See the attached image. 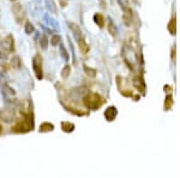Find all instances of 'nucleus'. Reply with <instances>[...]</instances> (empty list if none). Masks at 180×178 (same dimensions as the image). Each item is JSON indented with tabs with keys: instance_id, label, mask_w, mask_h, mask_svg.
I'll list each match as a JSON object with an SVG mask.
<instances>
[{
	"instance_id": "obj_20",
	"label": "nucleus",
	"mask_w": 180,
	"mask_h": 178,
	"mask_svg": "<svg viewBox=\"0 0 180 178\" xmlns=\"http://www.w3.org/2000/svg\"><path fill=\"white\" fill-rule=\"evenodd\" d=\"M50 42H52V45H53V46H56V45H59V42H61V39H60L59 35H54L53 37H52Z\"/></svg>"
},
{
	"instance_id": "obj_2",
	"label": "nucleus",
	"mask_w": 180,
	"mask_h": 178,
	"mask_svg": "<svg viewBox=\"0 0 180 178\" xmlns=\"http://www.w3.org/2000/svg\"><path fill=\"white\" fill-rule=\"evenodd\" d=\"M33 67H34V71L35 75H36V78L37 79H42L43 77V72H42V58L41 55L36 54L33 59Z\"/></svg>"
},
{
	"instance_id": "obj_7",
	"label": "nucleus",
	"mask_w": 180,
	"mask_h": 178,
	"mask_svg": "<svg viewBox=\"0 0 180 178\" xmlns=\"http://www.w3.org/2000/svg\"><path fill=\"white\" fill-rule=\"evenodd\" d=\"M68 27H70V29L72 30V33L74 34V36H76L77 39L82 37V30H80V28H79L78 24H76V23H73V22H70Z\"/></svg>"
},
{
	"instance_id": "obj_10",
	"label": "nucleus",
	"mask_w": 180,
	"mask_h": 178,
	"mask_svg": "<svg viewBox=\"0 0 180 178\" xmlns=\"http://www.w3.org/2000/svg\"><path fill=\"white\" fill-rule=\"evenodd\" d=\"M11 66L15 70H19L21 66H22V61H21V58L18 55H15L12 59H11Z\"/></svg>"
},
{
	"instance_id": "obj_15",
	"label": "nucleus",
	"mask_w": 180,
	"mask_h": 178,
	"mask_svg": "<svg viewBox=\"0 0 180 178\" xmlns=\"http://www.w3.org/2000/svg\"><path fill=\"white\" fill-rule=\"evenodd\" d=\"M173 105V97L172 95H168L166 97V100H165V110L168 111V110H171V107Z\"/></svg>"
},
{
	"instance_id": "obj_23",
	"label": "nucleus",
	"mask_w": 180,
	"mask_h": 178,
	"mask_svg": "<svg viewBox=\"0 0 180 178\" xmlns=\"http://www.w3.org/2000/svg\"><path fill=\"white\" fill-rule=\"evenodd\" d=\"M0 133H1V125H0Z\"/></svg>"
},
{
	"instance_id": "obj_17",
	"label": "nucleus",
	"mask_w": 180,
	"mask_h": 178,
	"mask_svg": "<svg viewBox=\"0 0 180 178\" xmlns=\"http://www.w3.org/2000/svg\"><path fill=\"white\" fill-rule=\"evenodd\" d=\"M83 67H84V71H85V73L88 75V76H90V77H95L96 76V71L94 70V69L89 67L88 65H84Z\"/></svg>"
},
{
	"instance_id": "obj_1",
	"label": "nucleus",
	"mask_w": 180,
	"mask_h": 178,
	"mask_svg": "<svg viewBox=\"0 0 180 178\" xmlns=\"http://www.w3.org/2000/svg\"><path fill=\"white\" fill-rule=\"evenodd\" d=\"M83 102H84V106L86 108H90V110H97L98 107H101L103 105L104 100H103V97L101 95H98L96 93H90V94L84 96Z\"/></svg>"
},
{
	"instance_id": "obj_13",
	"label": "nucleus",
	"mask_w": 180,
	"mask_h": 178,
	"mask_svg": "<svg viewBox=\"0 0 180 178\" xmlns=\"http://www.w3.org/2000/svg\"><path fill=\"white\" fill-rule=\"evenodd\" d=\"M108 33L111 34L112 36H115L118 33V28L115 27V24L112 22V21H108Z\"/></svg>"
},
{
	"instance_id": "obj_19",
	"label": "nucleus",
	"mask_w": 180,
	"mask_h": 178,
	"mask_svg": "<svg viewBox=\"0 0 180 178\" xmlns=\"http://www.w3.org/2000/svg\"><path fill=\"white\" fill-rule=\"evenodd\" d=\"M25 33L29 34V35L34 33V25L31 24L30 22H27V23H25Z\"/></svg>"
},
{
	"instance_id": "obj_11",
	"label": "nucleus",
	"mask_w": 180,
	"mask_h": 178,
	"mask_svg": "<svg viewBox=\"0 0 180 178\" xmlns=\"http://www.w3.org/2000/svg\"><path fill=\"white\" fill-rule=\"evenodd\" d=\"M61 128L65 133H72L73 129H74V124L73 123H70V122H64L61 124Z\"/></svg>"
},
{
	"instance_id": "obj_6",
	"label": "nucleus",
	"mask_w": 180,
	"mask_h": 178,
	"mask_svg": "<svg viewBox=\"0 0 180 178\" xmlns=\"http://www.w3.org/2000/svg\"><path fill=\"white\" fill-rule=\"evenodd\" d=\"M117 114H118V111H117V108H115L114 106H111V107H108L106 112H104V117H106L107 120H109V122H112V120L115 119V117H117Z\"/></svg>"
},
{
	"instance_id": "obj_16",
	"label": "nucleus",
	"mask_w": 180,
	"mask_h": 178,
	"mask_svg": "<svg viewBox=\"0 0 180 178\" xmlns=\"http://www.w3.org/2000/svg\"><path fill=\"white\" fill-rule=\"evenodd\" d=\"M168 30L172 35H175V18H172L169 24H168Z\"/></svg>"
},
{
	"instance_id": "obj_8",
	"label": "nucleus",
	"mask_w": 180,
	"mask_h": 178,
	"mask_svg": "<svg viewBox=\"0 0 180 178\" xmlns=\"http://www.w3.org/2000/svg\"><path fill=\"white\" fill-rule=\"evenodd\" d=\"M78 46H79L80 52H82L83 54H86V53L89 52V45H88V42H86L83 37L78 39Z\"/></svg>"
},
{
	"instance_id": "obj_4",
	"label": "nucleus",
	"mask_w": 180,
	"mask_h": 178,
	"mask_svg": "<svg viewBox=\"0 0 180 178\" xmlns=\"http://www.w3.org/2000/svg\"><path fill=\"white\" fill-rule=\"evenodd\" d=\"M31 129H33V120L30 119H27L24 122H19L13 128V130L17 131V133H25V131H29Z\"/></svg>"
},
{
	"instance_id": "obj_14",
	"label": "nucleus",
	"mask_w": 180,
	"mask_h": 178,
	"mask_svg": "<svg viewBox=\"0 0 180 178\" xmlns=\"http://www.w3.org/2000/svg\"><path fill=\"white\" fill-rule=\"evenodd\" d=\"M40 46H41V48L43 49V51H46L48 48V39H47V36H41V39H40Z\"/></svg>"
},
{
	"instance_id": "obj_24",
	"label": "nucleus",
	"mask_w": 180,
	"mask_h": 178,
	"mask_svg": "<svg viewBox=\"0 0 180 178\" xmlns=\"http://www.w3.org/2000/svg\"><path fill=\"white\" fill-rule=\"evenodd\" d=\"M11 1H16V0H11Z\"/></svg>"
},
{
	"instance_id": "obj_9",
	"label": "nucleus",
	"mask_w": 180,
	"mask_h": 178,
	"mask_svg": "<svg viewBox=\"0 0 180 178\" xmlns=\"http://www.w3.org/2000/svg\"><path fill=\"white\" fill-rule=\"evenodd\" d=\"M40 133H49V131H53L54 130V125L52 123H42L40 125Z\"/></svg>"
},
{
	"instance_id": "obj_18",
	"label": "nucleus",
	"mask_w": 180,
	"mask_h": 178,
	"mask_svg": "<svg viewBox=\"0 0 180 178\" xmlns=\"http://www.w3.org/2000/svg\"><path fill=\"white\" fill-rule=\"evenodd\" d=\"M70 73H71V67H70V65H66L65 67L62 69V71H61V76L64 78H67L70 76Z\"/></svg>"
},
{
	"instance_id": "obj_21",
	"label": "nucleus",
	"mask_w": 180,
	"mask_h": 178,
	"mask_svg": "<svg viewBox=\"0 0 180 178\" xmlns=\"http://www.w3.org/2000/svg\"><path fill=\"white\" fill-rule=\"evenodd\" d=\"M60 48H61V54H62V57H64V59L65 60H68V55H67V53H66V49H65V47L61 45L60 46Z\"/></svg>"
},
{
	"instance_id": "obj_5",
	"label": "nucleus",
	"mask_w": 180,
	"mask_h": 178,
	"mask_svg": "<svg viewBox=\"0 0 180 178\" xmlns=\"http://www.w3.org/2000/svg\"><path fill=\"white\" fill-rule=\"evenodd\" d=\"M1 46H3L4 49L9 51V52H13V49H15V47H13V37L11 36V35L6 36V37L3 40Z\"/></svg>"
},
{
	"instance_id": "obj_12",
	"label": "nucleus",
	"mask_w": 180,
	"mask_h": 178,
	"mask_svg": "<svg viewBox=\"0 0 180 178\" xmlns=\"http://www.w3.org/2000/svg\"><path fill=\"white\" fill-rule=\"evenodd\" d=\"M94 21L100 28H102L104 25V18H103V16L101 13H95L94 15Z\"/></svg>"
},
{
	"instance_id": "obj_22",
	"label": "nucleus",
	"mask_w": 180,
	"mask_h": 178,
	"mask_svg": "<svg viewBox=\"0 0 180 178\" xmlns=\"http://www.w3.org/2000/svg\"><path fill=\"white\" fill-rule=\"evenodd\" d=\"M4 88H6V89H7L6 91H7V93H9V94H12V95L15 94V91H13V89H11V88H9V87H7V85H4Z\"/></svg>"
},
{
	"instance_id": "obj_3",
	"label": "nucleus",
	"mask_w": 180,
	"mask_h": 178,
	"mask_svg": "<svg viewBox=\"0 0 180 178\" xmlns=\"http://www.w3.org/2000/svg\"><path fill=\"white\" fill-rule=\"evenodd\" d=\"M12 12H13V17L17 21V23H22L23 18H24V10H23L22 5L18 3H15L12 5Z\"/></svg>"
}]
</instances>
